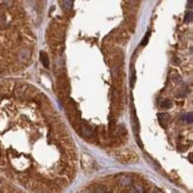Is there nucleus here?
<instances>
[{"mask_svg":"<svg viewBox=\"0 0 193 193\" xmlns=\"http://www.w3.org/2000/svg\"><path fill=\"white\" fill-rule=\"evenodd\" d=\"M117 158L123 162H133L137 159V155L132 151H122L117 154Z\"/></svg>","mask_w":193,"mask_h":193,"instance_id":"obj_1","label":"nucleus"},{"mask_svg":"<svg viewBox=\"0 0 193 193\" xmlns=\"http://www.w3.org/2000/svg\"><path fill=\"white\" fill-rule=\"evenodd\" d=\"M158 118L159 125L162 127H166L169 125V123L171 122L170 115L167 114V113H159V114H158Z\"/></svg>","mask_w":193,"mask_h":193,"instance_id":"obj_2","label":"nucleus"},{"mask_svg":"<svg viewBox=\"0 0 193 193\" xmlns=\"http://www.w3.org/2000/svg\"><path fill=\"white\" fill-rule=\"evenodd\" d=\"M132 180L129 177H126V176H123L119 180V184L121 186H129V184H132Z\"/></svg>","mask_w":193,"mask_h":193,"instance_id":"obj_3","label":"nucleus"},{"mask_svg":"<svg viewBox=\"0 0 193 193\" xmlns=\"http://www.w3.org/2000/svg\"><path fill=\"white\" fill-rule=\"evenodd\" d=\"M40 59H41V61H42V63H43V65L45 66L46 68H47L48 67V65H49V59H48V56L46 55V53H45V52H41V54H40Z\"/></svg>","mask_w":193,"mask_h":193,"instance_id":"obj_4","label":"nucleus"},{"mask_svg":"<svg viewBox=\"0 0 193 193\" xmlns=\"http://www.w3.org/2000/svg\"><path fill=\"white\" fill-rule=\"evenodd\" d=\"M81 132L83 133V135H85L87 137H90L93 135L92 129H90V127L86 126H81Z\"/></svg>","mask_w":193,"mask_h":193,"instance_id":"obj_5","label":"nucleus"},{"mask_svg":"<svg viewBox=\"0 0 193 193\" xmlns=\"http://www.w3.org/2000/svg\"><path fill=\"white\" fill-rule=\"evenodd\" d=\"M172 103H171L170 100H162L161 103H160V107H162V108H164V109H169L172 107Z\"/></svg>","mask_w":193,"mask_h":193,"instance_id":"obj_6","label":"nucleus"},{"mask_svg":"<svg viewBox=\"0 0 193 193\" xmlns=\"http://www.w3.org/2000/svg\"><path fill=\"white\" fill-rule=\"evenodd\" d=\"M63 5L66 10H71L74 5V0H63Z\"/></svg>","mask_w":193,"mask_h":193,"instance_id":"obj_7","label":"nucleus"},{"mask_svg":"<svg viewBox=\"0 0 193 193\" xmlns=\"http://www.w3.org/2000/svg\"><path fill=\"white\" fill-rule=\"evenodd\" d=\"M184 121L187 124H193V112H189L184 117Z\"/></svg>","mask_w":193,"mask_h":193,"instance_id":"obj_8","label":"nucleus"},{"mask_svg":"<svg viewBox=\"0 0 193 193\" xmlns=\"http://www.w3.org/2000/svg\"><path fill=\"white\" fill-rule=\"evenodd\" d=\"M193 20V12H187L184 16V22H190Z\"/></svg>","mask_w":193,"mask_h":193,"instance_id":"obj_9","label":"nucleus"},{"mask_svg":"<svg viewBox=\"0 0 193 193\" xmlns=\"http://www.w3.org/2000/svg\"><path fill=\"white\" fill-rule=\"evenodd\" d=\"M132 193H144V191H143V188H142V186L137 185V186H134L132 189Z\"/></svg>","mask_w":193,"mask_h":193,"instance_id":"obj_10","label":"nucleus"},{"mask_svg":"<svg viewBox=\"0 0 193 193\" xmlns=\"http://www.w3.org/2000/svg\"><path fill=\"white\" fill-rule=\"evenodd\" d=\"M94 193H106V188H105V186L100 185V186H98L96 188V190H95Z\"/></svg>","mask_w":193,"mask_h":193,"instance_id":"obj_11","label":"nucleus"},{"mask_svg":"<svg viewBox=\"0 0 193 193\" xmlns=\"http://www.w3.org/2000/svg\"><path fill=\"white\" fill-rule=\"evenodd\" d=\"M149 38H150V32H148V33L146 34V36H145V37H144L143 41H142V43H141V46H145V45H147Z\"/></svg>","mask_w":193,"mask_h":193,"instance_id":"obj_12","label":"nucleus"},{"mask_svg":"<svg viewBox=\"0 0 193 193\" xmlns=\"http://www.w3.org/2000/svg\"><path fill=\"white\" fill-rule=\"evenodd\" d=\"M173 80H174V82H181V76L180 75H178V74H174L173 75Z\"/></svg>","mask_w":193,"mask_h":193,"instance_id":"obj_13","label":"nucleus"},{"mask_svg":"<svg viewBox=\"0 0 193 193\" xmlns=\"http://www.w3.org/2000/svg\"><path fill=\"white\" fill-rule=\"evenodd\" d=\"M135 72H134V71H132V82H130V85H132V87H133V84H134V81H135Z\"/></svg>","mask_w":193,"mask_h":193,"instance_id":"obj_14","label":"nucleus"},{"mask_svg":"<svg viewBox=\"0 0 193 193\" xmlns=\"http://www.w3.org/2000/svg\"><path fill=\"white\" fill-rule=\"evenodd\" d=\"M189 159H190V161H192V162H193V152L191 153L190 155H189Z\"/></svg>","mask_w":193,"mask_h":193,"instance_id":"obj_15","label":"nucleus"},{"mask_svg":"<svg viewBox=\"0 0 193 193\" xmlns=\"http://www.w3.org/2000/svg\"><path fill=\"white\" fill-rule=\"evenodd\" d=\"M189 1H190V2H192V3H193V0H189Z\"/></svg>","mask_w":193,"mask_h":193,"instance_id":"obj_16","label":"nucleus"},{"mask_svg":"<svg viewBox=\"0 0 193 193\" xmlns=\"http://www.w3.org/2000/svg\"><path fill=\"white\" fill-rule=\"evenodd\" d=\"M191 51H192V52H193V48H192V49H191Z\"/></svg>","mask_w":193,"mask_h":193,"instance_id":"obj_17","label":"nucleus"},{"mask_svg":"<svg viewBox=\"0 0 193 193\" xmlns=\"http://www.w3.org/2000/svg\"><path fill=\"white\" fill-rule=\"evenodd\" d=\"M149 193H153V192H149Z\"/></svg>","mask_w":193,"mask_h":193,"instance_id":"obj_18","label":"nucleus"}]
</instances>
